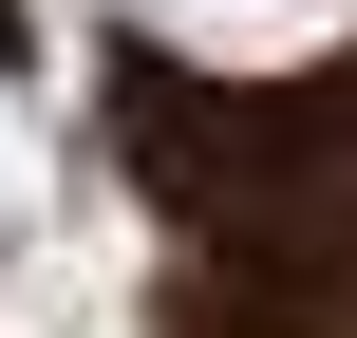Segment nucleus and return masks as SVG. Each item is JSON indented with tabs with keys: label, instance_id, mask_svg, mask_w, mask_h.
<instances>
[{
	"label": "nucleus",
	"instance_id": "nucleus-1",
	"mask_svg": "<svg viewBox=\"0 0 357 338\" xmlns=\"http://www.w3.org/2000/svg\"><path fill=\"white\" fill-rule=\"evenodd\" d=\"M151 56H188V75H301V56H339L357 0H113Z\"/></svg>",
	"mask_w": 357,
	"mask_h": 338
}]
</instances>
